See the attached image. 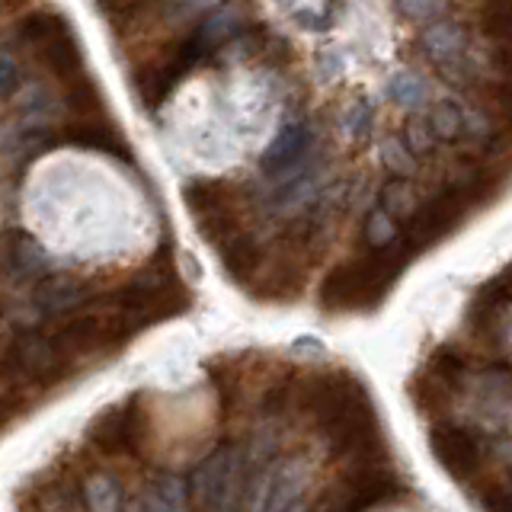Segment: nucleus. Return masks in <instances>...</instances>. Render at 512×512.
<instances>
[{
  "instance_id": "nucleus-1",
  "label": "nucleus",
  "mask_w": 512,
  "mask_h": 512,
  "mask_svg": "<svg viewBox=\"0 0 512 512\" xmlns=\"http://www.w3.org/2000/svg\"><path fill=\"white\" fill-rule=\"evenodd\" d=\"M301 407L324 429L333 461H356L381 448L378 416L365 384L349 372L311 375L301 388Z\"/></svg>"
},
{
  "instance_id": "nucleus-2",
  "label": "nucleus",
  "mask_w": 512,
  "mask_h": 512,
  "mask_svg": "<svg viewBox=\"0 0 512 512\" xmlns=\"http://www.w3.org/2000/svg\"><path fill=\"white\" fill-rule=\"evenodd\" d=\"M410 256L397 247L391 250H372L359 260H349L336 266L330 276L320 282L317 301L324 311H368L378 308L381 298L391 292L394 279L404 272Z\"/></svg>"
},
{
  "instance_id": "nucleus-3",
  "label": "nucleus",
  "mask_w": 512,
  "mask_h": 512,
  "mask_svg": "<svg viewBox=\"0 0 512 512\" xmlns=\"http://www.w3.org/2000/svg\"><path fill=\"white\" fill-rule=\"evenodd\" d=\"M16 39L23 42L26 52L36 58L42 68L52 74L61 87H71L77 80L90 77L84 52H80V39L71 29V23L64 20L55 10H36L20 20Z\"/></svg>"
},
{
  "instance_id": "nucleus-4",
  "label": "nucleus",
  "mask_w": 512,
  "mask_h": 512,
  "mask_svg": "<svg viewBox=\"0 0 512 512\" xmlns=\"http://www.w3.org/2000/svg\"><path fill=\"white\" fill-rule=\"evenodd\" d=\"M71 359L64 356L55 333L42 330H23L16 333L4 359H0V372L7 381H32V384H52L71 372Z\"/></svg>"
},
{
  "instance_id": "nucleus-5",
  "label": "nucleus",
  "mask_w": 512,
  "mask_h": 512,
  "mask_svg": "<svg viewBox=\"0 0 512 512\" xmlns=\"http://www.w3.org/2000/svg\"><path fill=\"white\" fill-rule=\"evenodd\" d=\"M244 493V452L221 445L192 474V500L202 512H240Z\"/></svg>"
},
{
  "instance_id": "nucleus-6",
  "label": "nucleus",
  "mask_w": 512,
  "mask_h": 512,
  "mask_svg": "<svg viewBox=\"0 0 512 512\" xmlns=\"http://www.w3.org/2000/svg\"><path fill=\"white\" fill-rule=\"evenodd\" d=\"M186 208L196 218L199 234L208 244H221L224 237L240 231V208L244 199L228 180H189L183 186Z\"/></svg>"
},
{
  "instance_id": "nucleus-7",
  "label": "nucleus",
  "mask_w": 512,
  "mask_h": 512,
  "mask_svg": "<svg viewBox=\"0 0 512 512\" xmlns=\"http://www.w3.org/2000/svg\"><path fill=\"white\" fill-rule=\"evenodd\" d=\"M471 330L477 343H484L493 356L512 352V279L506 272H496L477 288L468 308Z\"/></svg>"
},
{
  "instance_id": "nucleus-8",
  "label": "nucleus",
  "mask_w": 512,
  "mask_h": 512,
  "mask_svg": "<svg viewBox=\"0 0 512 512\" xmlns=\"http://www.w3.org/2000/svg\"><path fill=\"white\" fill-rule=\"evenodd\" d=\"M256 26H260V16L250 0H221L212 10H205L189 32L205 48V55H215L218 48L234 45Z\"/></svg>"
},
{
  "instance_id": "nucleus-9",
  "label": "nucleus",
  "mask_w": 512,
  "mask_h": 512,
  "mask_svg": "<svg viewBox=\"0 0 512 512\" xmlns=\"http://www.w3.org/2000/svg\"><path fill=\"white\" fill-rule=\"evenodd\" d=\"M90 442L103 455H138L144 442V413L138 397L116 407H106L96 416L90 423Z\"/></svg>"
},
{
  "instance_id": "nucleus-10",
  "label": "nucleus",
  "mask_w": 512,
  "mask_h": 512,
  "mask_svg": "<svg viewBox=\"0 0 512 512\" xmlns=\"http://www.w3.org/2000/svg\"><path fill=\"white\" fill-rule=\"evenodd\" d=\"M314 148V125L311 119L304 116H292L285 119L282 128L276 132V138L269 141V148L263 151L260 157V173L266 176V180H282V176H288L295 167H301L304 160H308Z\"/></svg>"
},
{
  "instance_id": "nucleus-11",
  "label": "nucleus",
  "mask_w": 512,
  "mask_h": 512,
  "mask_svg": "<svg viewBox=\"0 0 512 512\" xmlns=\"http://www.w3.org/2000/svg\"><path fill=\"white\" fill-rule=\"evenodd\" d=\"M429 448L442 468L452 477H471L477 474L480 461H484V442L474 429L464 426H436L429 432Z\"/></svg>"
},
{
  "instance_id": "nucleus-12",
  "label": "nucleus",
  "mask_w": 512,
  "mask_h": 512,
  "mask_svg": "<svg viewBox=\"0 0 512 512\" xmlns=\"http://www.w3.org/2000/svg\"><path fill=\"white\" fill-rule=\"evenodd\" d=\"M100 292V285L87 276H74V272H45L42 282L32 292V301L42 314H74L90 308V301Z\"/></svg>"
},
{
  "instance_id": "nucleus-13",
  "label": "nucleus",
  "mask_w": 512,
  "mask_h": 512,
  "mask_svg": "<svg viewBox=\"0 0 512 512\" xmlns=\"http://www.w3.org/2000/svg\"><path fill=\"white\" fill-rule=\"evenodd\" d=\"M218 256H221V266L224 272L240 282V285H250V279L260 276V269H263V247H260V240H256L250 231H234L221 240V244H215Z\"/></svg>"
},
{
  "instance_id": "nucleus-14",
  "label": "nucleus",
  "mask_w": 512,
  "mask_h": 512,
  "mask_svg": "<svg viewBox=\"0 0 512 512\" xmlns=\"http://www.w3.org/2000/svg\"><path fill=\"white\" fill-rule=\"evenodd\" d=\"M0 266H4L13 279H36L48 272V256L32 234L7 231L4 244H0Z\"/></svg>"
},
{
  "instance_id": "nucleus-15",
  "label": "nucleus",
  "mask_w": 512,
  "mask_h": 512,
  "mask_svg": "<svg viewBox=\"0 0 512 512\" xmlns=\"http://www.w3.org/2000/svg\"><path fill=\"white\" fill-rule=\"evenodd\" d=\"M420 52L423 58L432 64V68H439V64L445 61H455L461 58L464 52H468V29H464L458 20H448V16H442V20L423 26L420 32Z\"/></svg>"
},
{
  "instance_id": "nucleus-16",
  "label": "nucleus",
  "mask_w": 512,
  "mask_h": 512,
  "mask_svg": "<svg viewBox=\"0 0 512 512\" xmlns=\"http://www.w3.org/2000/svg\"><path fill=\"white\" fill-rule=\"evenodd\" d=\"M64 141L77 144V148H87V151H100L122 160V164H132V151H128V141L119 135V128L112 122L103 119H80L74 122L68 132H64Z\"/></svg>"
},
{
  "instance_id": "nucleus-17",
  "label": "nucleus",
  "mask_w": 512,
  "mask_h": 512,
  "mask_svg": "<svg viewBox=\"0 0 512 512\" xmlns=\"http://www.w3.org/2000/svg\"><path fill=\"white\" fill-rule=\"evenodd\" d=\"M474 384H477L480 404H484V410L490 416L512 410V368L509 365L493 362L487 368H480V372L474 375Z\"/></svg>"
},
{
  "instance_id": "nucleus-18",
  "label": "nucleus",
  "mask_w": 512,
  "mask_h": 512,
  "mask_svg": "<svg viewBox=\"0 0 512 512\" xmlns=\"http://www.w3.org/2000/svg\"><path fill=\"white\" fill-rule=\"evenodd\" d=\"M420 192H416L410 176H391V180H384L381 192H378V205L388 208V212L397 218V221H410L416 215V208H420Z\"/></svg>"
},
{
  "instance_id": "nucleus-19",
  "label": "nucleus",
  "mask_w": 512,
  "mask_h": 512,
  "mask_svg": "<svg viewBox=\"0 0 512 512\" xmlns=\"http://www.w3.org/2000/svg\"><path fill=\"white\" fill-rule=\"evenodd\" d=\"M144 512H186V487L180 477L160 474L151 480L148 493L141 500Z\"/></svg>"
},
{
  "instance_id": "nucleus-20",
  "label": "nucleus",
  "mask_w": 512,
  "mask_h": 512,
  "mask_svg": "<svg viewBox=\"0 0 512 512\" xmlns=\"http://www.w3.org/2000/svg\"><path fill=\"white\" fill-rule=\"evenodd\" d=\"M477 29L490 42H512V0H480Z\"/></svg>"
},
{
  "instance_id": "nucleus-21",
  "label": "nucleus",
  "mask_w": 512,
  "mask_h": 512,
  "mask_svg": "<svg viewBox=\"0 0 512 512\" xmlns=\"http://www.w3.org/2000/svg\"><path fill=\"white\" fill-rule=\"evenodd\" d=\"M388 96L394 100V106L407 112H420L429 106V84H426V77L416 71H397L388 80Z\"/></svg>"
},
{
  "instance_id": "nucleus-22",
  "label": "nucleus",
  "mask_w": 512,
  "mask_h": 512,
  "mask_svg": "<svg viewBox=\"0 0 512 512\" xmlns=\"http://www.w3.org/2000/svg\"><path fill=\"white\" fill-rule=\"evenodd\" d=\"M400 228H397V218L388 212V208H381L378 202L372 205V212L365 215V224H362V240L368 250H391L400 244Z\"/></svg>"
},
{
  "instance_id": "nucleus-23",
  "label": "nucleus",
  "mask_w": 512,
  "mask_h": 512,
  "mask_svg": "<svg viewBox=\"0 0 512 512\" xmlns=\"http://www.w3.org/2000/svg\"><path fill=\"white\" fill-rule=\"evenodd\" d=\"M429 122H432V132L439 135V141L452 144L458 138H464V128H468V116L455 100H439L432 103L429 109Z\"/></svg>"
},
{
  "instance_id": "nucleus-24",
  "label": "nucleus",
  "mask_w": 512,
  "mask_h": 512,
  "mask_svg": "<svg viewBox=\"0 0 512 512\" xmlns=\"http://www.w3.org/2000/svg\"><path fill=\"white\" fill-rule=\"evenodd\" d=\"M372 119H375L372 100H368V96H356L352 103H346L343 116H340V128L352 144H365L372 138Z\"/></svg>"
},
{
  "instance_id": "nucleus-25",
  "label": "nucleus",
  "mask_w": 512,
  "mask_h": 512,
  "mask_svg": "<svg viewBox=\"0 0 512 512\" xmlns=\"http://www.w3.org/2000/svg\"><path fill=\"white\" fill-rule=\"evenodd\" d=\"M84 500L90 512H122V487L116 477L93 474L84 487Z\"/></svg>"
},
{
  "instance_id": "nucleus-26",
  "label": "nucleus",
  "mask_w": 512,
  "mask_h": 512,
  "mask_svg": "<svg viewBox=\"0 0 512 512\" xmlns=\"http://www.w3.org/2000/svg\"><path fill=\"white\" fill-rule=\"evenodd\" d=\"M160 0H96V7L106 16V23L112 29H119L122 23L132 26L138 16H144L148 10H154Z\"/></svg>"
},
{
  "instance_id": "nucleus-27",
  "label": "nucleus",
  "mask_w": 512,
  "mask_h": 512,
  "mask_svg": "<svg viewBox=\"0 0 512 512\" xmlns=\"http://www.w3.org/2000/svg\"><path fill=\"white\" fill-rule=\"evenodd\" d=\"M400 138H404V144L416 157H432V154H436V148H439V135L432 132V122L423 119L420 112L407 119L404 135H400Z\"/></svg>"
},
{
  "instance_id": "nucleus-28",
  "label": "nucleus",
  "mask_w": 512,
  "mask_h": 512,
  "mask_svg": "<svg viewBox=\"0 0 512 512\" xmlns=\"http://www.w3.org/2000/svg\"><path fill=\"white\" fill-rule=\"evenodd\" d=\"M397 13L404 16L407 23H416V26H429L448 16V0H394Z\"/></svg>"
},
{
  "instance_id": "nucleus-29",
  "label": "nucleus",
  "mask_w": 512,
  "mask_h": 512,
  "mask_svg": "<svg viewBox=\"0 0 512 512\" xmlns=\"http://www.w3.org/2000/svg\"><path fill=\"white\" fill-rule=\"evenodd\" d=\"M416 157L404 138H388L381 144V167L388 170L391 176H416Z\"/></svg>"
},
{
  "instance_id": "nucleus-30",
  "label": "nucleus",
  "mask_w": 512,
  "mask_h": 512,
  "mask_svg": "<svg viewBox=\"0 0 512 512\" xmlns=\"http://www.w3.org/2000/svg\"><path fill=\"white\" fill-rule=\"evenodd\" d=\"M23 84V74H20V64H16L13 58L0 55V103L10 100V96L20 90Z\"/></svg>"
},
{
  "instance_id": "nucleus-31",
  "label": "nucleus",
  "mask_w": 512,
  "mask_h": 512,
  "mask_svg": "<svg viewBox=\"0 0 512 512\" xmlns=\"http://www.w3.org/2000/svg\"><path fill=\"white\" fill-rule=\"evenodd\" d=\"M292 20L301 29H308V32H327L333 26V16L330 13H314V10H295Z\"/></svg>"
},
{
  "instance_id": "nucleus-32",
  "label": "nucleus",
  "mask_w": 512,
  "mask_h": 512,
  "mask_svg": "<svg viewBox=\"0 0 512 512\" xmlns=\"http://www.w3.org/2000/svg\"><path fill=\"white\" fill-rule=\"evenodd\" d=\"M480 506L484 512H512V487L503 490V487H493L480 496Z\"/></svg>"
},
{
  "instance_id": "nucleus-33",
  "label": "nucleus",
  "mask_w": 512,
  "mask_h": 512,
  "mask_svg": "<svg viewBox=\"0 0 512 512\" xmlns=\"http://www.w3.org/2000/svg\"><path fill=\"white\" fill-rule=\"evenodd\" d=\"M493 93H496L493 100H496V109H500L503 122L512 128V80H500V77H496Z\"/></svg>"
},
{
  "instance_id": "nucleus-34",
  "label": "nucleus",
  "mask_w": 512,
  "mask_h": 512,
  "mask_svg": "<svg viewBox=\"0 0 512 512\" xmlns=\"http://www.w3.org/2000/svg\"><path fill=\"white\" fill-rule=\"evenodd\" d=\"M23 410V404L16 397H0V432H4L10 423H13V416Z\"/></svg>"
},
{
  "instance_id": "nucleus-35",
  "label": "nucleus",
  "mask_w": 512,
  "mask_h": 512,
  "mask_svg": "<svg viewBox=\"0 0 512 512\" xmlns=\"http://www.w3.org/2000/svg\"><path fill=\"white\" fill-rule=\"evenodd\" d=\"M288 512H324V509H311V506L304 503V500H298V503H295L292 509H288Z\"/></svg>"
},
{
  "instance_id": "nucleus-36",
  "label": "nucleus",
  "mask_w": 512,
  "mask_h": 512,
  "mask_svg": "<svg viewBox=\"0 0 512 512\" xmlns=\"http://www.w3.org/2000/svg\"><path fill=\"white\" fill-rule=\"evenodd\" d=\"M276 4H285V7H288V4H292V0H276Z\"/></svg>"
},
{
  "instance_id": "nucleus-37",
  "label": "nucleus",
  "mask_w": 512,
  "mask_h": 512,
  "mask_svg": "<svg viewBox=\"0 0 512 512\" xmlns=\"http://www.w3.org/2000/svg\"><path fill=\"white\" fill-rule=\"evenodd\" d=\"M23 512H42V509H32V506H29V509H23Z\"/></svg>"
},
{
  "instance_id": "nucleus-38",
  "label": "nucleus",
  "mask_w": 512,
  "mask_h": 512,
  "mask_svg": "<svg viewBox=\"0 0 512 512\" xmlns=\"http://www.w3.org/2000/svg\"><path fill=\"white\" fill-rule=\"evenodd\" d=\"M509 487H512V471H509Z\"/></svg>"
}]
</instances>
